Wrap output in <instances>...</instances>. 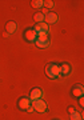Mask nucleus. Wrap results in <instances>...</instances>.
Segmentation results:
<instances>
[{
  "instance_id": "nucleus-1",
  "label": "nucleus",
  "mask_w": 84,
  "mask_h": 120,
  "mask_svg": "<svg viewBox=\"0 0 84 120\" xmlns=\"http://www.w3.org/2000/svg\"><path fill=\"white\" fill-rule=\"evenodd\" d=\"M46 75L50 79H57L60 76V69H59V65L55 64V63H50L47 64L46 67Z\"/></svg>"
},
{
  "instance_id": "nucleus-2",
  "label": "nucleus",
  "mask_w": 84,
  "mask_h": 120,
  "mask_svg": "<svg viewBox=\"0 0 84 120\" xmlns=\"http://www.w3.org/2000/svg\"><path fill=\"white\" fill-rule=\"evenodd\" d=\"M31 107L34 108V111L40 112V113L48 111V105H47V103L44 101V100H42V99H38V100L31 101Z\"/></svg>"
},
{
  "instance_id": "nucleus-3",
  "label": "nucleus",
  "mask_w": 84,
  "mask_h": 120,
  "mask_svg": "<svg viewBox=\"0 0 84 120\" xmlns=\"http://www.w3.org/2000/svg\"><path fill=\"white\" fill-rule=\"evenodd\" d=\"M24 39L30 43H35V40L38 39V34L34 31V28H28V30L24 32Z\"/></svg>"
},
{
  "instance_id": "nucleus-4",
  "label": "nucleus",
  "mask_w": 84,
  "mask_h": 120,
  "mask_svg": "<svg viewBox=\"0 0 84 120\" xmlns=\"http://www.w3.org/2000/svg\"><path fill=\"white\" fill-rule=\"evenodd\" d=\"M57 22V13L56 12H46L44 15V23L46 24H55Z\"/></svg>"
},
{
  "instance_id": "nucleus-5",
  "label": "nucleus",
  "mask_w": 84,
  "mask_h": 120,
  "mask_svg": "<svg viewBox=\"0 0 84 120\" xmlns=\"http://www.w3.org/2000/svg\"><path fill=\"white\" fill-rule=\"evenodd\" d=\"M17 107L20 108V109H23V111H27L28 108L31 107V100L28 98H20L19 99V101H17Z\"/></svg>"
},
{
  "instance_id": "nucleus-6",
  "label": "nucleus",
  "mask_w": 84,
  "mask_h": 120,
  "mask_svg": "<svg viewBox=\"0 0 84 120\" xmlns=\"http://www.w3.org/2000/svg\"><path fill=\"white\" fill-rule=\"evenodd\" d=\"M42 95H43V91L40 90V88H34V90H31L30 92V100L31 101H34V100H38V99L42 98Z\"/></svg>"
},
{
  "instance_id": "nucleus-7",
  "label": "nucleus",
  "mask_w": 84,
  "mask_h": 120,
  "mask_svg": "<svg viewBox=\"0 0 84 120\" xmlns=\"http://www.w3.org/2000/svg\"><path fill=\"white\" fill-rule=\"evenodd\" d=\"M83 94H84V88H83L81 84L73 86V88H72V95H73L75 98H83Z\"/></svg>"
},
{
  "instance_id": "nucleus-8",
  "label": "nucleus",
  "mask_w": 84,
  "mask_h": 120,
  "mask_svg": "<svg viewBox=\"0 0 84 120\" xmlns=\"http://www.w3.org/2000/svg\"><path fill=\"white\" fill-rule=\"evenodd\" d=\"M34 31L36 32V34H40V32H44V34H48V24H46V23H38L36 26H35Z\"/></svg>"
},
{
  "instance_id": "nucleus-9",
  "label": "nucleus",
  "mask_w": 84,
  "mask_h": 120,
  "mask_svg": "<svg viewBox=\"0 0 84 120\" xmlns=\"http://www.w3.org/2000/svg\"><path fill=\"white\" fill-rule=\"evenodd\" d=\"M59 69H60V75L67 76V75H69V72H71V65L68 64V63H63L61 65H59Z\"/></svg>"
},
{
  "instance_id": "nucleus-10",
  "label": "nucleus",
  "mask_w": 84,
  "mask_h": 120,
  "mask_svg": "<svg viewBox=\"0 0 84 120\" xmlns=\"http://www.w3.org/2000/svg\"><path fill=\"white\" fill-rule=\"evenodd\" d=\"M35 44L38 48H47L50 45V39H36Z\"/></svg>"
},
{
  "instance_id": "nucleus-11",
  "label": "nucleus",
  "mask_w": 84,
  "mask_h": 120,
  "mask_svg": "<svg viewBox=\"0 0 84 120\" xmlns=\"http://www.w3.org/2000/svg\"><path fill=\"white\" fill-rule=\"evenodd\" d=\"M16 31V23L15 22H8L7 24H5V32L7 34H13Z\"/></svg>"
},
{
  "instance_id": "nucleus-12",
  "label": "nucleus",
  "mask_w": 84,
  "mask_h": 120,
  "mask_svg": "<svg viewBox=\"0 0 84 120\" xmlns=\"http://www.w3.org/2000/svg\"><path fill=\"white\" fill-rule=\"evenodd\" d=\"M34 20L36 22V24H38V23H43V22H44V13H43V12L35 13V15H34Z\"/></svg>"
},
{
  "instance_id": "nucleus-13",
  "label": "nucleus",
  "mask_w": 84,
  "mask_h": 120,
  "mask_svg": "<svg viewBox=\"0 0 84 120\" xmlns=\"http://www.w3.org/2000/svg\"><path fill=\"white\" fill-rule=\"evenodd\" d=\"M43 1H44V0H32V1H31V5H32L34 8L39 9V8L43 7Z\"/></svg>"
},
{
  "instance_id": "nucleus-14",
  "label": "nucleus",
  "mask_w": 84,
  "mask_h": 120,
  "mask_svg": "<svg viewBox=\"0 0 84 120\" xmlns=\"http://www.w3.org/2000/svg\"><path fill=\"white\" fill-rule=\"evenodd\" d=\"M69 120H81V113H79V112H73V113H71Z\"/></svg>"
},
{
  "instance_id": "nucleus-15",
  "label": "nucleus",
  "mask_w": 84,
  "mask_h": 120,
  "mask_svg": "<svg viewBox=\"0 0 84 120\" xmlns=\"http://www.w3.org/2000/svg\"><path fill=\"white\" fill-rule=\"evenodd\" d=\"M43 7H44V8H52V7H53V1H52V0H46V1H43Z\"/></svg>"
},
{
  "instance_id": "nucleus-16",
  "label": "nucleus",
  "mask_w": 84,
  "mask_h": 120,
  "mask_svg": "<svg viewBox=\"0 0 84 120\" xmlns=\"http://www.w3.org/2000/svg\"><path fill=\"white\" fill-rule=\"evenodd\" d=\"M38 39H48V35L44 32H40V34H38Z\"/></svg>"
},
{
  "instance_id": "nucleus-17",
  "label": "nucleus",
  "mask_w": 84,
  "mask_h": 120,
  "mask_svg": "<svg viewBox=\"0 0 84 120\" xmlns=\"http://www.w3.org/2000/svg\"><path fill=\"white\" fill-rule=\"evenodd\" d=\"M68 112H69V115H71V113H73V112H76V109L73 107H69L68 108Z\"/></svg>"
},
{
  "instance_id": "nucleus-18",
  "label": "nucleus",
  "mask_w": 84,
  "mask_h": 120,
  "mask_svg": "<svg viewBox=\"0 0 84 120\" xmlns=\"http://www.w3.org/2000/svg\"><path fill=\"white\" fill-rule=\"evenodd\" d=\"M79 104H80V107H84V99L83 98L79 99Z\"/></svg>"
}]
</instances>
